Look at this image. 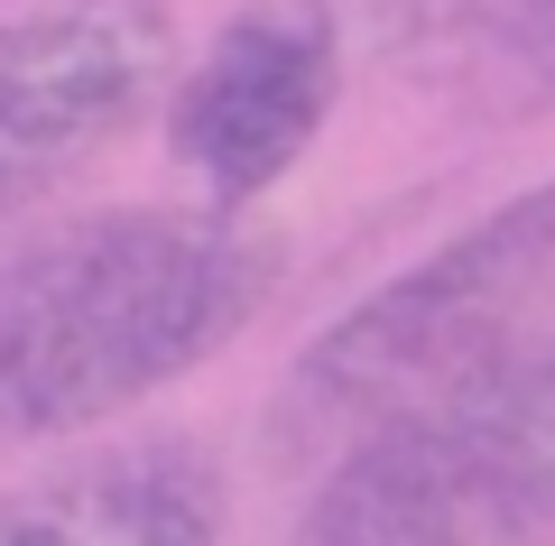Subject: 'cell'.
<instances>
[{"label": "cell", "mask_w": 555, "mask_h": 546, "mask_svg": "<svg viewBox=\"0 0 555 546\" xmlns=\"http://www.w3.org/2000/svg\"><path fill=\"white\" fill-rule=\"evenodd\" d=\"M546 306H555V176L473 214L436 251H416L398 278L352 296L269 390V454L287 472L297 464L324 472L398 408L436 398L473 361L537 333Z\"/></svg>", "instance_id": "cell-2"}, {"label": "cell", "mask_w": 555, "mask_h": 546, "mask_svg": "<svg viewBox=\"0 0 555 546\" xmlns=\"http://www.w3.org/2000/svg\"><path fill=\"white\" fill-rule=\"evenodd\" d=\"M287 546H436V537H416V528L379 519V509L343 500L334 482H315V500H306V519L287 528Z\"/></svg>", "instance_id": "cell-8"}, {"label": "cell", "mask_w": 555, "mask_h": 546, "mask_svg": "<svg viewBox=\"0 0 555 546\" xmlns=\"http://www.w3.org/2000/svg\"><path fill=\"white\" fill-rule=\"evenodd\" d=\"M343 500L436 546H537L555 537V333H518L436 398L398 408L315 472Z\"/></svg>", "instance_id": "cell-3"}, {"label": "cell", "mask_w": 555, "mask_h": 546, "mask_svg": "<svg viewBox=\"0 0 555 546\" xmlns=\"http://www.w3.org/2000/svg\"><path fill=\"white\" fill-rule=\"evenodd\" d=\"M222 464L185 435L83 454L28 491H0V546H222Z\"/></svg>", "instance_id": "cell-6"}, {"label": "cell", "mask_w": 555, "mask_h": 546, "mask_svg": "<svg viewBox=\"0 0 555 546\" xmlns=\"http://www.w3.org/2000/svg\"><path fill=\"white\" fill-rule=\"evenodd\" d=\"M343 102V20L334 0H250L204 38L167 84V149L222 214L259 204L306 167Z\"/></svg>", "instance_id": "cell-5"}, {"label": "cell", "mask_w": 555, "mask_h": 546, "mask_svg": "<svg viewBox=\"0 0 555 546\" xmlns=\"http://www.w3.org/2000/svg\"><path fill=\"white\" fill-rule=\"evenodd\" d=\"M371 28L444 112L491 130L555 120V0H371Z\"/></svg>", "instance_id": "cell-7"}, {"label": "cell", "mask_w": 555, "mask_h": 546, "mask_svg": "<svg viewBox=\"0 0 555 546\" xmlns=\"http://www.w3.org/2000/svg\"><path fill=\"white\" fill-rule=\"evenodd\" d=\"M177 0H28L0 20V232L56 204L167 102Z\"/></svg>", "instance_id": "cell-4"}, {"label": "cell", "mask_w": 555, "mask_h": 546, "mask_svg": "<svg viewBox=\"0 0 555 546\" xmlns=\"http://www.w3.org/2000/svg\"><path fill=\"white\" fill-rule=\"evenodd\" d=\"M278 288V241L222 204L83 214L0 251V454L112 427L204 371Z\"/></svg>", "instance_id": "cell-1"}]
</instances>
